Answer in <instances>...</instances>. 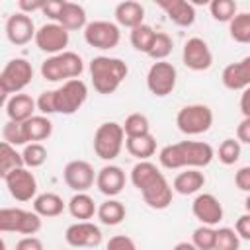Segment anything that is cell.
Listing matches in <instances>:
<instances>
[{
  "instance_id": "6da1fadb",
  "label": "cell",
  "mask_w": 250,
  "mask_h": 250,
  "mask_svg": "<svg viewBox=\"0 0 250 250\" xmlns=\"http://www.w3.org/2000/svg\"><path fill=\"white\" fill-rule=\"evenodd\" d=\"M131 184L141 191L143 201L156 211L166 209L172 203L174 189L166 176L148 160H139L131 170Z\"/></svg>"
},
{
  "instance_id": "7a4b0ae2",
  "label": "cell",
  "mask_w": 250,
  "mask_h": 250,
  "mask_svg": "<svg viewBox=\"0 0 250 250\" xmlns=\"http://www.w3.org/2000/svg\"><path fill=\"white\" fill-rule=\"evenodd\" d=\"M88 100V86L84 80L74 78L68 82H62L57 90H45L37 98V109L41 115L51 113H62L72 115L76 113Z\"/></svg>"
},
{
  "instance_id": "3957f363",
  "label": "cell",
  "mask_w": 250,
  "mask_h": 250,
  "mask_svg": "<svg viewBox=\"0 0 250 250\" xmlns=\"http://www.w3.org/2000/svg\"><path fill=\"white\" fill-rule=\"evenodd\" d=\"M215 150L209 143L203 141H180L166 145L158 152V162L166 170L178 168H205L211 164Z\"/></svg>"
},
{
  "instance_id": "277c9868",
  "label": "cell",
  "mask_w": 250,
  "mask_h": 250,
  "mask_svg": "<svg viewBox=\"0 0 250 250\" xmlns=\"http://www.w3.org/2000/svg\"><path fill=\"white\" fill-rule=\"evenodd\" d=\"M129 74V66L117 59V57H94L90 61V78L92 86L98 94L109 96L117 92V88L123 84V80Z\"/></svg>"
},
{
  "instance_id": "5b68a950",
  "label": "cell",
  "mask_w": 250,
  "mask_h": 250,
  "mask_svg": "<svg viewBox=\"0 0 250 250\" xmlns=\"http://www.w3.org/2000/svg\"><path fill=\"white\" fill-rule=\"evenodd\" d=\"M82 72H84V61L74 51L53 55L41 62V76L47 82H68L80 78Z\"/></svg>"
},
{
  "instance_id": "8992f818",
  "label": "cell",
  "mask_w": 250,
  "mask_h": 250,
  "mask_svg": "<svg viewBox=\"0 0 250 250\" xmlns=\"http://www.w3.org/2000/svg\"><path fill=\"white\" fill-rule=\"evenodd\" d=\"M123 145H125V131H123V125H119L115 121L102 123L94 133V141H92L94 152L98 158H102L105 162L115 160L119 156Z\"/></svg>"
},
{
  "instance_id": "52a82bcc",
  "label": "cell",
  "mask_w": 250,
  "mask_h": 250,
  "mask_svg": "<svg viewBox=\"0 0 250 250\" xmlns=\"http://www.w3.org/2000/svg\"><path fill=\"white\" fill-rule=\"evenodd\" d=\"M33 80V66L29 61L16 57L10 59L0 72V92L8 100L10 96L21 94V90Z\"/></svg>"
},
{
  "instance_id": "ba28073f",
  "label": "cell",
  "mask_w": 250,
  "mask_h": 250,
  "mask_svg": "<svg viewBox=\"0 0 250 250\" xmlns=\"http://www.w3.org/2000/svg\"><path fill=\"white\" fill-rule=\"evenodd\" d=\"M43 217L35 211H25L20 207H2L0 209V230L2 232H20L33 236L41 230Z\"/></svg>"
},
{
  "instance_id": "9c48e42d",
  "label": "cell",
  "mask_w": 250,
  "mask_h": 250,
  "mask_svg": "<svg viewBox=\"0 0 250 250\" xmlns=\"http://www.w3.org/2000/svg\"><path fill=\"white\" fill-rule=\"evenodd\" d=\"M176 125L188 137L203 135L213 125V109L209 105H205V104L184 105L176 115Z\"/></svg>"
},
{
  "instance_id": "30bf717a",
  "label": "cell",
  "mask_w": 250,
  "mask_h": 250,
  "mask_svg": "<svg viewBox=\"0 0 250 250\" xmlns=\"http://www.w3.org/2000/svg\"><path fill=\"white\" fill-rule=\"evenodd\" d=\"M178 82V70L168 61H156L146 72V88L156 98H166L174 92Z\"/></svg>"
},
{
  "instance_id": "8fae6325",
  "label": "cell",
  "mask_w": 250,
  "mask_h": 250,
  "mask_svg": "<svg viewBox=\"0 0 250 250\" xmlns=\"http://www.w3.org/2000/svg\"><path fill=\"white\" fill-rule=\"evenodd\" d=\"M84 41L100 51H111L119 45L121 41V31L119 25L107 20H96L90 21L84 29Z\"/></svg>"
},
{
  "instance_id": "7c38bea8",
  "label": "cell",
  "mask_w": 250,
  "mask_h": 250,
  "mask_svg": "<svg viewBox=\"0 0 250 250\" xmlns=\"http://www.w3.org/2000/svg\"><path fill=\"white\" fill-rule=\"evenodd\" d=\"M33 41H35L39 51L53 57V55H59V53L66 51L68 41H70V31H66L61 23L47 21L41 27H37V33H35Z\"/></svg>"
},
{
  "instance_id": "4fadbf2b",
  "label": "cell",
  "mask_w": 250,
  "mask_h": 250,
  "mask_svg": "<svg viewBox=\"0 0 250 250\" xmlns=\"http://www.w3.org/2000/svg\"><path fill=\"white\" fill-rule=\"evenodd\" d=\"M4 180V184H6V188H8V191H10V195L16 199V201H21V203H25V201H31V199H35L39 193H37V180H35V176H33V172L29 170V168H16V170H12L8 176H4L2 178Z\"/></svg>"
},
{
  "instance_id": "5bb4252c",
  "label": "cell",
  "mask_w": 250,
  "mask_h": 250,
  "mask_svg": "<svg viewBox=\"0 0 250 250\" xmlns=\"http://www.w3.org/2000/svg\"><path fill=\"white\" fill-rule=\"evenodd\" d=\"M96 176L98 172H94V166L88 160H70L62 170L64 184L74 193L88 191L96 184Z\"/></svg>"
},
{
  "instance_id": "9a60e30c",
  "label": "cell",
  "mask_w": 250,
  "mask_h": 250,
  "mask_svg": "<svg viewBox=\"0 0 250 250\" xmlns=\"http://www.w3.org/2000/svg\"><path fill=\"white\" fill-rule=\"evenodd\" d=\"M102 230L92 221H76L64 230V240L72 248H96L102 244Z\"/></svg>"
},
{
  "instance_id": "2e32d148",
  "label": "cell",
  "mask_w": 250,
  "mask_h": 250,
  "mask_svg": "<svg viewBox=\"0 0 250 250\" xmlns=\"http://www.w3.org/2000/svg\"><path fill=\"white\" fill-rule=\"evenodd\" d=\"M182 61H184V64L189 70L201 72V70L211 68V64H213V53H211V49H209V45H207L205 39H201V37H189L184 43Z\"/></svg>"
},
{
  "instance_id": "e0dca14e",
  "label": "cell",
  "mask_w": 250,
  "mask_h": 250,
  "mask_svg": "<svg viewBox=\"0 0 250 250\" xmlns=\"http://www.w3.org/2000/svg\"><path fill=\"white\" fill-rule=\"evenodd\" d=\"M6 37L12 45L16 47H21V45H27L31 39H35V23L31 20V16L23 14V12H16L12 16H8L6 20Z\"/></svg>"
},
{
  "instance_id": "ac0fdd59",
  "label": "cell",
  "mask_w": 250,
  "mask_h": 250,
  "mask_svg": "<svg viewBox=\"0 0 250 250\" xmlns=\"http://www.w3.org/2000/svg\"><path fill=\"white\" fill-rule=\"evenodd\" d=\"M191 213L193 217L207 227H215L223 221V205L213 193H197L191 201Z\"/></svg>"
},
{
  "instance_id": "d6986e66",
  "label": "cell",
  "mask_w": 250,
  "mask_h": 250,
  "mask_svg": "<svg viewBox=\"0 0 250 250\" xmlns=\"http://www.w3.org/2000/svg\"><path fill=\"white\" fill-rule=\"evenodd\" d=\"M96 188L107 195V197H115L123 191L125 188V172L121 166H115V164H105L98 170V176H96Z\"/></svg>"
},
{
  "instance_id": "ffe728a7",
  "label": "cell",
  "mask_w": 250,
  "mask_h": 250,
  "mask_svg": "<svg viewBox=\"0 0 250 250\" xmlns=\"http://www.w3.org/2000/svg\"><path fill=\"white\" fill-rule=\"evenodd\" d=\"M221 82L229 90H246V88H250V57H244L238 62L227 64L223 68Z\"/></svg>"
},
{
  "instance_id": "44dd1931",
  "label": "cell",
  "mask_w": 250,
  "mask_h": 250,
  "mask_svg": "<svg viewBox=\"0 0 250 250\" xmlns=\"http://www.w3.org/2000/svg\"><path fill=\"white\" fill-rule=\"evenodd\" d=\"M158 8L166 12L168 20L178 27H189L195 21V8L186 0H160Z\"/></svg>"
},
{
  "instance_id": "7402d4cb",
  "label": "cell",
  "mask_w": 250,
  "mask_h": 250,
  "mask_svg": "<svg viewBox=\"0 0 250 250\" xmlns=\"http://www.w3.org/2000/svg\"><path fill=\"white\" fill-rule=\"evenodd\" d=\"M37 100H33L29 94H16L6 100V115L10 121L25 123L35 115Z\"/></svg>"
},
{
  "instance_id": "603a6c76",
  "label": "cell",
  "mask_w": 250,
  "mask_h": 250,
  "mask_svg": "<svg viewBox=\"0 0 250 250\" xmlns=\"http://www.w3.org/2000/svg\"><path fill=\"white\" fill-rule=\"evenodd\" d=\"M115 21L121 27L135 29L145 23V6L135 0H125L115 6Z\"/></svg>"
},
{
  "instance_id": "cb8c5ba5",
  "label": "cell",
  "mask_w": 250,
  "mask_h": 250,
  "mask_svg": "<svg viewBox=\"0 0 250 250\" xmlns=\"http://www.w3.org/2000/svg\"><path fill=\"white\" fill-rule=\"evenodd\" d=\"M205 186V174L199 168H186L184 172H180L174 182H172V189L180 195H193L199 193V189Z\"/></svg>"
},
{
  "instance_id": "d4e9b609",
  "label": "cell",
  "mask_w": 250,
  "mask_h": 250,
  "mask_svg": "<svg viewBox=\"0 0 250 250\" xmlns=\"http://www.w3.org/2000/svg\"><path fill=\"white\" fill-rule=\"evenodd\" d=\"M66 207H68V213H70L74 219H78V221H90L94 215H98L96 201H94V197H92L90 193H86V191L74 193V195L68 199Z\"/></svg>"
},
{
  "instance_id": "484cf974",
  "label": "cell",
  "mask_w": 250,
  "mask_h": 250,
  "mask_svg": "<svg viewBox=\"0 0 250 250\" xmlns=\"http://www.w3.org/2000/svg\"><path fill=\"white\" fill-rule=\"evenodd\" d=\"M66 203L62 201V197L59 193H53V191H45V193H39L35 199H33V211L41 217H59L62 211H64Z\"/></svg>"
},
{
  "instance_id": "4316f807",
  "label": "cell",
  "mask_w": 250,
  "mask_h": 250,
  "mask_svg": "<svg viewBox=\"0 0 250 250\" xmlns=\"http://www.w3.org/2000/svg\"><path fill=\"white\" fill-rule=\"evenodd\" d=\"M23 125V133H25V139H27V145L29 143H41L45 139L51 137L53 133V123L47 115H33L31 119H27Z\"/></svg>"
},
{
  "instance_id": "83f0119b",
  "label": "cell",
  "mask_w": 250,
  "mask_h": 250,
  "mask_svg": "<svg viewBox=\"0 0 250 250\" xmlns=\"http://www.w3.org/2000/svg\"><path fill=\"white\" fill-rule=\"evenodd\" d=\"M125 215H127L125 205H123L119 199H115V197L105 199V201L100 203V207H98V219H100V223L105 225V227H117L119 223H123Z\"/></svg>"
},
{
  "instance_id": "f1b7e54d",
  "label": "cell",
  "mask_w": 250,
  "mask_h": 250,
  "mask_svg": "<svg viewBox=\"0 0 250 250\" xmlns=\"http://www.w3.org/2000/svg\"><path fill=\"white\" fill-rule=\"evenodd\" d=\"M125 148L131 156L139 160H148L156 152V139L150 133L141 137H125Z\"/></svg>"
},
{
  "instance_id": "f546056e",
  "label": "cell",
  "mask_w": 250,
  "mask_h": 250,
  "mask_svg": "<svg viewBox=\"0 0 250 250\" xmlns=\"http://www.w3.org/2000/svg\"><path fill=\"white\" fill-rule=\"evenodd\" d=\"M59 23H61L66 31L86 29V25H88V18H86V10H84V6L76 4V2H66L64 12H62V16H61Z\"/></svg>"
},
{
  "instance_id": "4dcf8cb0",
  "label": "cell",
  "mask_w": 250,
  "mask_h": 250,
  "mask_svg": "<svg viewBox=\"0 0 250 250\" xmlns=\"http://www.w3.org/2000/svg\"><path fill=\"white\" fill-rule=\"evenodd\" d=\"M154 37H156V31L148 23H143V25L131 29V33H129V41H131L133 49L139 53H145V55H148V51L154 43Z\"/></svg>"
},
{
  "instance_id": "1f68e13d",
  "label": "cell",
  "mask_w": 250,
  "mask_h": 250,
  "mask_svg": "<svg viewBox=\"0 0 250 250\" xmlns=\"http://www.w3.org/2000/svg\"><path fill=\"white\" fill-rule=\"evenodd\" d=\"M23 166H25V164H23L21 152H18L16 146H12V145H8V143L2 141V145H0V176L4 178V176H8L12 170L23 168Z\"/></svg>"
},
{
  "instance_id": "d6a6232c",
  "label": "cell",
  "mask_w": 250,
  "mask_h": 250,
  "mask_svg": "<svg viewBox=\"0 0 250 250\" xmlns=\"http://www.w3.org/2000/svg\"><path fill=\"white\" fill-rule=\"evenodd\" d=\"M229 33L236 43H250V12L236 14L229 23Z\"/></svg>"
},
{
  "instance_id": "836d02e7",
  "label": "cell",
  "mask_w": 250,
  "mask_h": 250,
  "mask_svg": "<svg viewBox=\"0 0 250 250\" xmlns=\"http://www.w3.org/2000/svg\"><path fill=\"white\" fill-rule=\"evenodd\" d=\"M236 2L234 0H213L209 4V12L213 16L215 21H221V23H230V20L238 14L236 12Z\"/></svg>"
},
{
  "instance_id": "e575fe53",
  "label": "cell",
  "mask_w": 250,
  "mask_h": 250,
  "mask_svg": "<svg viewBox=\"0 0 250 250\" xmlns=\"http://www.w3.org/2000/svg\"><path fill=\"white\" fill-rule=\"evenodd\" d=\"M123 131H125V137L148 135L150 133L148 117L145 113H131V115H127L125 117V123H123Z\"/></svg>"
},
{
  "instance_id": "d590c367",
  "label": "cell",
  "mask_w": 250,
  "mask_h": 250,
  "mask_svg": "<svg viewBox=\"0 0 250 250\" xmlns=\"http://www.w3.org/2000/svg\"><path fill=\"white\" fill-rule=\"evenodd\" d=\"M21 156H23L25 168L33 170V168H39L47 162V148L41 143H29V145L23 146Z\"/></svg>"
},
{
  "instance_id": "8d00e7d4",
  "label": "cell",
  "mask_w": 250,
  "mask_h": 250,
  "mask_svg": "<svg viewBox=\"0 0 250 250\" xmlns=\"http://www.w3.org/2000/svg\"><path fill=\"white\" fill-rule=\"evenodd\" d=\"M191 242H193V246L197 250H215L217 229L215 227H207V225H199L191 234Z\"/></svg>"
},
{
  "instance_id": "74e56055",
  "label": "cell",
  "mask_w": 250,
  "mask_h": 250,
  "mask_svg": "<svg viewBox=\"0 0 250 250\" xmlns=\"http://www.w3.org/2000/svg\"><path fill=\"white\" fill-rule=\"evenodd\" d=\"M174 49V41L172 37L166 33V31H156V37H154V43L148 51V57L156 62V61H166V57L172 53Z\"/></svg>"
},
{
  "instance_id": "f35d334b",
  "label": "cell",
  "mask_w": 250,
  "mask_h": 250,
  "mask_svg": "<svg viewBox=\"0 0 250 250\" xmlns=\"http://www.w3.org/2000/svg\"><path fill=\"white\" fill-rule=\"evenodd\" d=\"M240 152H242V148H240L238 139H225V141L219 145V152H217V154H219V160H221L225 166H232V164L238 162Z\"/></svg>"
},
{
  "instance_id": "ab89813d",
  "label": "cell",
  "mask_w": 250,
  "mask_h": 250,
  "mask_svg": "<svg viewBox=\"0 0 250 250\" xmlns=\"http://www.w3.org/2000/svg\"><path fill=\"white\" fill-rule=\"evenodd\" d=\"M2 139H4V143L12 145V146H25L27 145V139H25V133H23V125L16 123V121H10V119L2 127Z\"/></svg>"
},
{
  "instance_id": "60d3db41",
  "label": "cell",
  "mask_w": 250,
  "mask_h": 250,
  "mask_svg": "<svg viewBox=\"0 0 250 250\" xmlns=\"http://www.w3.org/2000/svg\"><path fill=\"white\" fill-rule=\"evenodd\" d=\"M238 248H240V238L234 229H229V227L217 229L215 250H238Z\"/></svg>"
},
{
  "instance_id": "b9f144b4",
  "label": "cell",
  "mask_w": 250,
  "mask_h": 250,
  "mask_svg": "<svg viewBox=\"0 0 250 250\" xmlns=\"http://www.w3.org/2000/svg\"><path fill=\"white\" fill-rule=\"evenodd\" d=\"M105 250H137V244L127 234H115V236H111L107 240Z\"/></svg>"
},
{
  "instance_id": "7bdbcfd3",
  "label": "cell",
  "mask_w": 250,
  "mask_h": 250,
  "mask_svg": "<svg viewBox=\"0 0 250 250\" xmlns=\"http://www.w3.org/2000/svg\"><path fill=\"white\" fill-rule=\"evenodd\" d=\"M64 6H66V0H47V4H45L41 14L47 16L51 21L59 23V20H61V16L64 12Z\"/></svg>"
},
{
  "instance_id": "ee69618b",
  "label": "cell",
  "mask_w": 250,
  "mask_h": 250,
  "mask_svg": "<svg viewBox=\"0 0 250 250\" xmlns=\"http://www.w3.org/2000/svg\"><path fill=\"white\" fill-rule=\"evenodd\" d=\"M234 230L238 234V238L242 240H250V213H242L236 223H234Z\"/></svg>"
},
{
  "instance_id": "f6af8a7d",
  "label": "cell",
  "mask_w": 250,
  "mask_h": 250,
  "mask_svg": "<svg viewBox=\"0 0 250 250\" xmlns=\"http://www.w3.org/2000/svg\"><path fill=\"white\" fill-rule=\"evenodd\" d=\"M234 184L240 191H246L250 193V166H242L236 170L234 174Z\"/></svg>"
},
{
  "instance_id": "bcb514c9",
  "label": "cell",
  "mask_w": 250,
  "mask_h": 250,
  "mask_svg": "<svg viewBox=\"0 0 250 250\" xmlns=\"http://www.w3.org/2000/svg\"><path fill=\"white\" fill-rule=\"evenodd\" d=\"M45 4H47V0H20L18 8H20V12L29 16L31 12H43Z\"/></svg>"
},
{
  "instance_id": "7dc6e473",
  "label": "cell",
  "mask_w": 250,
  "mask_h": 250,
  "mask_svg": "<svg viewBox=\"0 0 250 250\" xmlns=\"http://www.w3.org/2000/svg\"><path fill=\"white\" fill-rule=\"evenodd\" d=\"M16 250H45L37 236H23L16 242Z\"/></svg>"
},
{
  "instance_id": "c3c4849f",
  "label": "cell",
  "mask_w": 250,
  "mask_h": 250,
  "mask_svg": "<svg viewBox=\"0 0 250 250\" xmlns=\"http://www.w3.org/2000/svg\"><path fill=\"white\" fill-rule=\"evenodd\" d=\"M236 139L238 143H244V145H250V119H242L236 127Z\"/></svg>"
},
{
  "instance_id": "681fc988",
  "label": "cell",
  "mask_w": 250,
  "mask_h": 250,
  "mask_svg": "<svg viewBox=\"0 0 250 250\" xmlns=\"http://www.w3.org/2000/svg\"><path fill=\"white\" fill-rule=\"evenodd\" d=\"M238 105H240V111H242V115H244L246 119H250V88L242 90Z\"/></svg>"
},
{
  "instance_id": "f907efd6",
  "label": "cell",
  "mask_w": 250,
  "mask_h": 250,
  "mask_svg": "<svg viewBox=\"0 0 250 250\" xmlns=\"http://www.w3.org/2000/svg\"><path fill=\"white\" fill-rule=\"evenodd\" d=\"M172 250H197V248L193 246V242H178Z\"/></svg>"
},
{
  "instance_id": "816d5d0a",
  "label": "cell",
  "mask_w": 250,
  "mask_h": 250,
  "mask_svg": "<svg viewBox=\"0 0 250 250\" xmlns=\"http://www.w3.org/2000/svg\"><path fill=\"white\" fill-rule=\"evenodd\" d=\"M244 209H246V213H250V193H248L246 199H244Z\"/></svg>"
}]
</instances>
